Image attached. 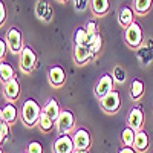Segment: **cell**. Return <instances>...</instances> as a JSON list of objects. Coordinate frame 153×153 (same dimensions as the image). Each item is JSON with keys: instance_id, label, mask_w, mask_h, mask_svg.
<instances>
[{"instance_id": "1", "label": "cell", "mask_w": 153, "mask_h": 153, "mask_svg": "<svg viewBox=\"0 0 153 153\" xmlns=\"http://www.w3.org/2000/svg\"><path fill=\"white\" fill-rule=\"evenodd\" d=\"M40 117H42L40 106H38L34 100H26V101H25L23 107H22L23 123L26 124L28 127H32L37 121H40Z\"/></svg>"}, {"instance_id": "2", "label": "cell", "mask_w": 153, "mask_h": 153, "mask_svg": "<svg viewBox=\"0 0 153 153\" xmlns=\"http://www.w3.org/2000/svg\"><path fill=\"white\" fill-rule=\"evenodd\" d=\"M126 42L130 48H141L143 43V29L139 26V23L133 22L129 28L126 29Z\"/></svg>"}, {"instance_id": "3", "label": "cell", "mask_w": 153, "mask_h": 153, "mask_svg": "<svg viewBox=\"0 0 153 153\" xmlns=\"http://www.w3.org/2000/svg\"><path fill=\"white\" fill-rule=\"evenodd\" d=\"M75 124V118H74V115L72 112L69 110H61L60 113V117L57 120V129L61 135H68L69 130H72V127Z\"/></svg>"}, {"instance_id": "4", "label": "cell", "mask_w": 153, "mask_h": 153, "mask_svg": "<svg viewBox=\"0 0 153 153\" xmlns=\"http://www.w3.org/2000/svg\"><path fill=\"white\" fill-rule=\"evenodd\" d=\"M6 43L11 49V52L14 54H22L23 51V45H22V32L17 28H11L6 34Z\"/></svg>"}, {"instance_id": "5", "label": "cell", "mask_w": 153, "mask_h": 153, "mask_svg": "<svg viewBox=\"0 0 153 153\" xmlns=\"http://www.w3.org/2000/svg\"><path fill=\"white\" fill-rule=\"evenodd\" d=\"M35 63H37V57L34 54V51L31 48H23L22 54H20V68L23 72H31L35 68Z\"/></svg>"}, {"instance_id": "6", "label": "cell", "mask_w": 153, "mask_h": 153, "mask_svg": "<svg viewBox=\"0 0 153 153\" xmlns=\"http://www.w3.org/2000/svg\"><path fill=\"white\" fill-rule=\"evenodd\" d=\"M112 91H113V76L109 75V74H106V75L101 76L100 81L97 83L95 94H97V97L101 100V98H104L106 95H109Z\"/></svg>"}, {"instance_id": "7", "label": "cell", "mask_w": 153, "mask_h": 153, "mask_svg": "<svg viewBox=\"0 0 153 153\" xmlns=\"http://www.w3.org/2000/svg\"><path fill=\"white\" fill-rule=\"evenodd\" d=\"M120 104H121V98H120V94L117 91H112L109 95L101 98V107L109 113L117 112L120 109Z\"/></svg>"}, {"instance_id": "8", "label": "cell", "mask_w": 153, "mask_h": 153, "mask_svg": "<svg viewBox=\"0 0 153 153\" xmlns=\"http://www.w3.org/2000/svg\"><path fill=\"white\" fill-rule=\"evenodd\" d=\"M74 152H75L74 139L68 135H61L54 143V153H74Z\"/></svg>"}, {"instance_id": "9", "label": "cell", "mask_w": 153, "mask_h": 153, "mask_svg": "<svg viewBox=\"0 0 153 153\" xmlns=\"http://www.w3.org/2000/svg\"><path fill=\"white\" fill-rule=\"evenodd\" d=\"M74 146L75 150H86L89 146H91V133H89L86 129H78L74 135Z\"/></svg>"}, {"instance_id": "10", "label": "cell", "mask_w": 153, "mask_h": 153, "mask_svg": "<svg viewBox=\"0 0 153 153\" xmlns=\"http://www.w3.org/2000/svg\"><path fill=\"white\" fill-rule=\"evenodd\" d=\"M143 123H144V113L139 107H133L129 113V127L135 132H139V129L143 127Z\"/></svg>"}, {"instance_id": "11", "label": "cell", "mask_w": 153, "mask_h": 153, "mask_svg": "<svg viewBox=\"0 0 153 153\" xmlns=\"http://www.w3.org/2000/svg\"><path fill=\"white\" fill-rule=\"evenodd\" d=\"M35 12H37V17L42 19L43 22H51L52 20V6H51L49 2H37L35 3Z\"/></svg>"}, {"instance_id": "12", "label": "cell", "mask_w": 153, "mask_h": 153, "mask_svg": "<svg viewBox=\"0 0 153 153\" xmlns=\"http://www.w3.org/2000/svg\"><path fill=\"white\" fill-rule=\"evenodd\" d=\"M49 81H51V84H52V86H57V87L63 86V84H65V81H66L65 71H63L60 66L51 68V71H49Z\"/></svg>"}, {"instance_id": "13", "label": "cell", "mask_w": 153, "mask_h": 153, "mask_svg": "<svg viewBox=\"0 0 153 153\" xmlns=\"http://www.w3.org/2000/svg\"><path fill=\"white\" fill-rule=\"evenodd\" d=\"M74 58H75V61L78 63V65H84L87 60L92 58L91 48H89L87 45H84V46H75V49H74Z\"/></svg>"}, {"instance_id": "14", "label": "cell", "mask_w": 153, "mask_h": 153, "mask_svg": "<svg viewBox=\"0 0 153 153\" xmlns=\"http://www.w3.org/2000/svg\"><path fill=\"white\" fill-rule=\"evenodd\" d=\"M43 112L48 115V117L52 120V121H57L58 120V117H60V113H61V110H60V107H58V103L54 100V98H51L48 103L45 104V107H43Z\"/></svg>"}, {"instance_id": "15", "label": "cell", "mask_w": 153, "mask_h": 153, "mask_svg": "<svg viewBox=\"0 0 153 153\" xmlns=\"http://www.w3.org/2000/svg\"><path fill=\"white\" fill-rule=\"evenodd\" d=\"M118 22L123 28L127 29L133 23V11L129 6H123L121 11H120V16H118Z\"/></svg>"}, {"instance_id": "16", "label": "cell", "mask_w": 153, "mask_h": 153, "mask_svg": "<svg viewBox=\"0 0 153 153\" xmlns=\"http://www.w3.org/2000/svg\"><path fill=\"white\" fill-rule=\"evenodd\" d=\"M5 95L8 100H17L20 95V84L16 78H12L5 84Z\"/></svg>"}, {"instance_id": "17", "label": "cell", "mask_w": 153, "mask_h": 153, "mask_svg": "<svg viewBox=\"0 0 153 153\" xmlns=\"http://www.w3.org/2000/svg\"><path fill=\"white\" fill-rule=\"evenodd\" d=\"M136 58H138V61L141 63V65L147 66V65H150V63L153 61V51L149 49L147 46L138 48V51H136Z\"/></svg>"}, {"instance_id": "18", "label": "cell", "mask_w": 153, "mask_h": 153, "mask_svg": "<svg viewBox=\"0 0 153 153\" xmlns=\"http://www.w3.org/2000/svg\"><path fill=\"white\" fill-rule=\"evenodd\" d=\"M0 113H2V120L6 121V123H14L17 120V107L14 104H11V103L3 106V109H2Z\"/></svg>"}, {"instance_id": "19", "label": "cell", "mask_w": 153, "mask_h": 153, "mask_svg": "<svg viewBox=\"0 0 153 153\" xmlns=\"http://www.w3.org/2000/svg\"><path fill=\"white\" fill-rule=\"evenodd\" d=\"M133 147H135V150H138V152H144V150L149 147V136H147L146 132H143V130L136 132Z\"/></svg>"}, {"instance_id": "20", "label": "cell", "mask_w": 153, "mask_h": 153, "mask_svg": "<svg viewBox=\"0 0 153 153\" xmlns=\"http://www.w3.org/2000/svg\"><path fill=\"white\" fill-rule=\"evenodd\" d=\"M91 6H92V11L95 12L97 16H103V14H106V12L109 11L110 2L109 0H92Z\"/></svg>"}, {"instance_id": "21", "label": "cell", "mask_w": 153, "mask_h": 153, "mask_svg": "<svg viewBox=\"0 0 153 153\" xmlns=\"http://www.w3.org/2000/svg\"><path fill=\"white\" fill-rule=\"evenodd\" d=\"M135 136H136V132L132 129V127H126L121 133V139L126 147H132L135 144Z\"/></svg>"}, {"instance_id": "22", "label": "cell", "mask_w": 153, "mask_h": 153, "mask_svg": "<svg viewBox=\"0 0 153 153\" xmlns=\"http://www.w3.org/2000/svg\"><path fill=\"white\" fill-rule=\"evenodd\" d=\"M143 94H144V83L141 80H133L130 86V97L133 100H138L143 97Z\"/></svg>"}, {"instance_id": "23", "label": "cell", "mask_w": 153, "mask_h": 153, "mask_svg": "<svg viewBox=\"0 0 153 153\" xmlns=\"http://www.w3.org/2000/svg\"><path fill=\"white\" fill-rule=\"evenodd\" d=\"M0 75H2V81L6 84L8 81H11L14 78V69H12L11 65L2 61V66H0Z\"/></svg>"}, {"instance_id": "24", "label": "cell", "mask_w": 153, "mask_h": 153, "mask_svg": "<svg viewBox=\"0 0 153 153\" xmlns=\"http://www.w3.org/2000/svg\"><path fill=\"white\" fill-rule=\"evenodd\" d=\"M74 42H75V46H84V45H87V32H86L84 28H80V29L75 31Z\"/></svg>"}, {"instance_id": "25", "label": "cell", "mask_w": 153, "mask_h": 153, "mask_svg": "<svg viewBox=\"0 0 153 153\" xmlns=\"http://www.w3.org/2000/svg\"><path fill=\"white\" fill-rule=\"evenodd\" d=\"M152 8V0H136L135 2V9L139 14H146Z\"/></svg>"}, {"instance_id": "26", "label": "cell", "mask_w": 153, "mask_h": 153, "mask_svg": "<svg viewBox=\"0 0 153 153\" xmlns=\"http://www.w3.org/2000/svg\"><path fill=\"white\" fill-rule=\"evenodd\" d=\"M113 81H117V83H124L126 81V78H127V72H126V69L124 68H121V66H117L113 69Z\"/></svg>"}, {"instance_id": "27", "label": "cell", "mask_w": 153, "mask_h": 153, "mask_svg": "<svg viewBox=\"0 0 153 153\" xmlns=\"http://www.w3.org/2000/svg\"><path fill=\"white\" fill-rule=\"evenodd\" d=\"M8 138H9V126L6 121H0V143L5 144L8 141Z\"/></svg>"}, {"instance_id": "28", "label": "cell", "mask_w": 153, "mask_h": 153, "mask_svg": "<svg viewBox=\"0 0 153 153\" xmlns=\"http://www.w3.org/2000/svg\"><path fill=\"white\" fill-rule=\"evenodd\" d=\"M52 126H54V121L51 120L45 112H42V117H40V127H42L45 132H48V130L52 129Z\"/></svg>"}, {"instance_id": "29", "label": "cell", "mask_w": 153, "mask_h": 153, "mask_svg": "<svg viewBox=\"0 0 153 153\" xmlns=\"http://www.w3.org/2000/svg\"><path fill=\"white\" fill-rule=\"evenodd\" d=\"M28 153H43V147L40 143L32 141L28 144Z\"/></svg>"}, {"instance_id": "30", "label": "cell", "mask_w": 153, "mask_h": 153, "mask_svg": "<svg viewBox=\"0 0 153 153\" xmlns=\"http://www.w3.org/2000/svg\"><path fill=\"white\" fill-rule=\"evenodd\" d=\"M101 45H103V38H101V35H98L97 38H95V42L92 43V46H91V51H92V55H95L98 51L101 49Z\"/></svg>"}, {"instance_id": "31", "label": "cell", "mask_w": 153, "mask_h": 153, "mask_svg": "<svg viewBox=\"0 0 153 153\" xmlns=\"http://www.w3.org/2000/svg\"><path fill=\"white\" fill-rule=\"evenodd\" d=\"M87 3H89L87 0H76V2H74L76 11H84V9L87 8Z\"/></svg>"}, {"instance_id": "32", "label": "cell", "mask_w": 153, "mask_h": 153, "mask_svg": "<svg viewBox=\"0 0 153 153\" xmlns=\"http://www.w3.org/2000/svg\"><path fill=\"white\" fill-rule=\"evenodd\" d=\"M6 40H0V57H2V60L6 55Z\"/></svg>"}, {"instance_id": "33", "label": "cell", "mask_w": 153, "mask_h": 153, "mask_svg": "<svg viewBox=\"0 0 153 153\" xmlns=\"http://www.w3.org/2000/svg\"><path fill=\"white\" fill-rule=\"evenodd\" d=\"M6 20V9H5V5L0 3V23L3 25V22Z\"/></svg>"}, {"instance_id": "34", "label": "cell", "mask_w": 153, "mask_h": 153, "mask_svg": "<svg viewBox=\"0 0 153 153\" xmlns=\"http://www.w3.org/2000/svg\"><path fill=\"white\" fill-rule=\"evenodd\" d=\"M120 153H136L133 149H130V147H123L121 150H120Z\"/></svg>"}, {"instance_id": "35", "label": "cell", "mask_w": 153, "mask_h": 153, "mask_svg": "<svg viewBox=\"0 0 153 153\" xmlns=\"http://www.w3.org/2000/svg\"><path fill=\"white\" fill-rule=\"evenodd\" d=\"M146 46H147L149 49H152V51H153V38H149L147 43H146Z\"/></svg>"}, {"instance_id": "36", "label": "cell", "mask_w": 153, "mask_h": 153, "mask_svg": "<svg viewBox=\"0 0 153 153\" xmlns=\"http://www.w3.org/2000/svg\"><path fill=\"white\" fill-rule=\"evenodd\" d=\"M74 153H89V152L87 150H75Z\"/></svg>"}]
</instances>
